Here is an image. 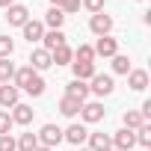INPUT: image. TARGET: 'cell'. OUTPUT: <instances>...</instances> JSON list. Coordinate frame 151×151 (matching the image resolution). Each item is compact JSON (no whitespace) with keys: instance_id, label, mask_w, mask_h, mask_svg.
Segmentation results:
<instances>
[{"instance_id":"cell-1","label":"cell","mask_w":151,"mask_h":151,"mask_svg":"<svg viewBox=\"0 0 151 151\" xmlns=\"http://www.w3.org/2000/svg\"><path fill=\"white\" fill-rule=\"evenodd\" d=\"M113 89H116L113 74H95V77L89 80V92H95L98 98H104V95H113Z\"/></svg>"},{"instance_id":"cell-2","label":"cell","mask_w":151,"mask_h":151,"mask_svg":"<svg viewBox=\"0 0 151 151\" xmlns=\"http://www.w3.org/2000/svg\"><path fill=\"white\" fill-rule=\"evenodd\" d=\"M36 139H39V145H45V148H56V145L62 142V130H59L56 124H42V130L36 133Z\"/></svg>"},{"instance_id":"cell-3","label":"cell","mask_w":151,"mask_h":151,"mask_svg":"<svg viewBox=\"0 0 151 151\" xmlns=\"http://www.w3.org/2000/svg\"><path fill=\"white\" fill-rule=\"evenodd\" d=\"M95 56H104V59H113L116 53H119V42L113 39V36H98V42H95Z\"/></svg>"},{"instance_id":"cell-4","label":"cell","mask_w":151,"mask_h":151,"mask_svg":"<svg viewBox=\"0 0 151 151\" xmlns=\"http://www.w3.org/2000/svg\"><path fill=\"white\" fill-rule=\"evenodd\" d=\"M104 116H107V110H104V104H98V101H89V104L80 107V119H83L86 124H98Z\"/></svg>"},{"instance_id":"cell-5","label":"cell","mask_w":151,"mask_h":151,"mask_svg":"<svg viewBox=\"0 0 151 151\" xmlns=\"http://www.w3.org/2000/svg\"><path fill=\"white\" fill-rule=\"evenodd\" d=\"M110 142H113L116 151H130V148L136 145V133L127 130V127H122V130H116V133L110 136Z\"/></svg>"},{"instance_id":"cell-6","label":"cell","mask_w":151,"mask_h":151,"mask_svg":"<svg viewBox=\"0 0 151 151\" xmlns=\"http://www.w3.org/2000/svg\"><path fill=\"white\" fill-rule=\"evenodd\" d=\"M89 30H92L95 36H110V33H113V18H110L107 12H98V15L89 18Z\"/></svg>"},{"instance_id":"cell-7","label":"cell","mask_w":151,"mask_h":151,"mask_svg":"<svg viewBox=\"0 0 151 151\" xmlns=\"http://www.w3.org/2000/svg\"><path fill=\"white\" fill-rule=\"evenodd\" d=\"M6 21H9V27H24V24L30 21V9L21 6V3H12V6L6 9Z\"/></svg>"},{"instance_id":"cell-8","label":"cell","mask_w":151,"mask_h":151,"mask_svg":"<svg viewBox=\"0 0 151 151\" xmlns=\"http://www.w3.org/2000/svg\"><path fill=\"white\" fill-rule=\"evenodd\" d=\"M65 45V33L62 30H47L45 36H42V47L47 50V53H53L56 47H62Z\"/></svg>"},{"instance_id":"cell-9","label":"cell","mask_w":151,"mask_h":151,"mask_svg":"<svg viewBox=\"0 0 151 151\" xmlns=\"http://www.w3.org/2000/svg\"><path fill=\"white\" fill-rule=\"evenodd\" d=\"M53 65V59H50V53L45 50V47H36L33 53H30V68L33 71H45V68H50Z\"/></svg>"},{"instance_id":"cell-10","label":"cell","mask_w":151,"mask_h":151,"mask_svg":"<svg viewBox=\"0 0 151 151\" xmlns=\"http://www.w3.org/2000/svg\"><path fill=\"white\" fill-rule=\"evenodd\" d=\"M18 98H21V92H18L12 83H0V107L12 110V107L18 104Z\"/></svg>"},{"instance_id":"cell-11","label":"cell","mask_w":151,"mask_h":151,"mask_svg":"<svg viewBox=\"0 0 151 151\" xmlns=\"http://www.w3.org/2000/svg\"><path fill=\"white\" fill-rule=\"evenodd\" d=\"M127 86H130L133 92H142V89L148 86V71H145V68H130V71H127Z\"/></svg>"},{"instance_id":"cell-12","label":"cell","mask_w":151,"mask_h":151,"mask_svg":"<svg viewBox=\"0 0 151 151\" xmlns=\"http://www.w3.org/2000/svg\"><path fill=\"white\" fill-rule=\"evenodd\" d=\"M86 136H89L86 124H71L68 130H62V139H65V142H71V145H83V142H86Z\"/></svg>"},{"instance_id":"cell-13","label":"cell","mask_w":151,"mask_h":151,"mask_svg":"<svg viewBox=\"0 0 151 151\" xmlns=\"http://www.w3.org/2000/svg\"><path fill=\"white\" fill-rule=\"evenodd\" d=\"M9 116H12V124H30V122H33V107L18 101V104L12 107V113H9Z\"/></svg>"},{"instance_id":"cell-14","label":"cell","mask_w":151,"mask_h":151,"mask_svg":"<svg viewBox=\"0 0 151 151\" xmlns=\"http://www.w3.org/2000/svg\"><path fill=\"white\" fill-rule=\"evenodd\" d=\"M21 30H24V39H27L30 45L42 42V36H45V24H42V21H27Z\"/></svg>"},{"instance_id":"cell-15","label":"cell","mask_w":151,"mask_h":151,"mask_svg":"<svg viewBox=\"0 0 151 151\" xmlns=\"http://www.w3.org/2000/svg\"><path fill=\"white\" fill-rule=\"evenodd\" d=\"M36 74H39V71H33L30 65H24V68H15V77H12V86H15L18 92H21V89H27V83H30V80L36 77Z\"/></svg>"},{"instance_id":"cell-16","label":"cell","mask_w":151,"mask_h":151,"mask_svg":"<svg viewBox=\"0 0 151 151\" xmlns=\"http://www.w3.org/2000/svg\"><path fill=\"white\" fill-rule=\"evenodd\" d=\"M65 95H71V98H77V101L86 104V98H89L92 92H89V83H83V80H71V83L65 86Z\"/></svg>"},{"instance_id":"cell-17","label":"cell","mask_w":151,"mask_h":151,"mask_svg":"<svg viewBox=\"0 0 151 151\" xmlns=\"http://www.w3.org/2000/svg\"><path fill=\"white\" fill-rule=\"evenodd\" d=\"M80 107H83V101L71 98V95H62V98H59V113H62V116H68V119L77 116V113H80Z\"/></svg>"},{"instance_id":"cell-18","label":"cell","mask_w":151,"mask_h":151,"mask_svg":"<svg viewBox=\"0 0 151 151\" xmlns=\"http://www.w3.org/2000/svg\"><path fill=\"white\" fill-rule=\"evenodd\" d=\"M71 68H74V80H83V83H86V80H92L95 74H98L92 62H71Z\"/></svg>"},{"instance_id":"cell-19","label":"cell","mask_w":151,"mask_h":151,"mask_svg":"<svg viewBox=\"0 0 151 151\" xmlns=\"http://www.w3.org/2000/svg\"><path fill=\"white\" fill-rule=\"evenodd\" d=\"M89 151H110L113 142H110V133H89Z\"/></svg>"},{"instance_id":"cell-20","label":"cell","mask_w":151,"mask_h":151,"mask_svg":"<svg viewBox=\"0 0 151 151\" xmlns=\"http://www.w3.org/2000/svg\"><path fill=\"white\" fill-rule=\"evenodd\" d=\"M42 24H45V27H50V30H62V24H65V15H62V9H56V6H50Z\"/></svg>"},{"instance_id":"cell-21","label":"cell","mask_w":151,"mask_h":151,"mask_svg":"<svg viewBox=\"0 0 151 151\" xmlns=\"http://www.w3.org/2000/svg\"><path fill=\"white\" fill-rule=\"evenodd\" d=\"M122 122H124V127H127V130H133V133H136V130L145 124V119H142V113H139V110H127Z\"/></svg>"},{"instance_id":"cell-22","label":"cell","mask_w":151,"mask_h":151,"mask_svg":"<svg viewBox=\"0 0 151 151\" xmlns=\"http://www.w3.org/2000/svg\"><path fill=\"white\" fill-rule=\"evenodd\" d=\"M50 59H53L56 65H71V59H74V50H71L68 45H62V47H56V50L50 53Z\"/></svg>"},{"instance_id":"cell-23","label":"cell","mask_w":151,"mask_h":151,"mask_svg":"<svg viewBox=\"0 0 151 151\" xmlns=\"http://www.w3.org/2000/svg\"><path fill=\"white\" fill-rule=\"evenodd\" d=\"M15 145H18V151H36L39 148V139H36V133H21L15 139Z\"/></svg>"},{"instance_id":"cell-24","label":"cell","mask_w":151,"mask_h":151,"mask_svg":"<svg viewBox=\"0 0 151 151\" xmlns=\"http://www.w3.org/2000/svg\"><path fill=\"white\" fill-rule=\"evenodd\" d=\"M45 86H47V83H45V77H42V74H36V77L27 83V89H24V92H27V95H33V98H39V95H45Z\"/></svg>"},{"instance_id":"cell-25","label":"cell","mask_w":151,"mask_h":151,"mask_svg":"<svg viewBox=\"0 0 151 151\" xmlns=\"http://www.w3.org/2000/svg\"><path fill=\"white\" fill-rule=\"evenodd\" d=\"M74 62H92V65H95V50H92V45H80L77 50H74Z\"/></svg>"},{"instance_id":"cell-26","label":"cell","mask_w":151,"mask_h":151,"mask_svg":"<svg viewBox=\"0 0 151 151\" xmlns=\"http://www.w3.org/2000/svg\"><path fill=\"white\" fill-rule=\"evenodd\" d=\"M15 77V65L9 59H0V83H12Z\"/></svg>"},{"instance_id":"cell-27","label":"cell","mask_w":151,"mask_h":151,"mask_svg":"<svg viewBox=\"0 0 151 151\" xmlns=\"http://www.w3.org/2000/svg\"><path fill=\"white\" fill-rule=\"evenodd\" d=\"M113 71H116V74H127V71H130V59H127L124 53H116V56H113Z\"/></svg>"},{"instance_id":"cell-28","label":"cell","mask_w":151,"mask_h":151,"mask_svg":"<svg viewBox=\"0 0 151 151\" xmlns=\"http://www.w3.org/2000/svg\"><path fill=\"white\" fill-rule=\"evenodd\" d=\"M136 142H139V145H142L145 151L151 148V124H148V122H145V124H142V127L136 130Z\"/></svg>"},{"instance_id":"cell-29","label":"cell","mask_w":151,"mask_h":151,"mask_svg":"<svg viewBox=\"0 0 151 151\" xmlns=\"http://www.w3.org/2000/svg\"><path fill=\"white\" fill-rule=\"evenodd\" d=\"M15 53V42L9 36H0V59H9Z\"/></svg>"},{"instance_id":"cell-30","label":"cell","mask_w":151,"mask_h":151,"mask_svg":"<svg viewBox=\"0 0 151 151\" xmlns=\"http://www.w3.org/2000/svg\"><path fill=\"white\" fill-rule=\"evenodd\" d=\"M12 130V116H9V110H0V136H6Z\"/></svg>"},{"instance_id":"cell-31","label":"cell","mask_w":151,"mask_h":151,"mask_svg":"<svg viewBox=\"0 0 151 151\" xmlns=\"http://www.w3.org/2000/svg\"><path fill=\"white\" fill-rule=\"evenodd\" d=\"M59 9H62V15L68 18V15H74V12L80 9V0H62V6H59Z\"/></svg>"},{"instance_id":"cell-32","label":"cell","mask_w":151,"mask_h":151,"mask_svg":"<svg viewBox=\"0 0 151 151\" xmlns=\"http://www.w3.org/2000/svg\"><path fill=\"white\" fill-rule=\"evenodd\" d=\"M80 6H86L92 15H98V12H104V0H80Z\"/></svg>"},{"instance_id":"cell-33","label":"cell","mask_w":151,"mask_h":151,"mask_svg":"<svg viewBox=\"0 0 151 151\" xmlns=\"http://www.w3.org/2000/svg\"><path fill=\"white\" fill-rule=\"evenodd\" d=\"M0 151H18V145H15V139L6 133V136H0Z\"/></svg>"},{"instance_id":"cell-34","label":"cell","mask_w":151,"mask_h":151,"mask_svg":"<svg viewBox=\"0 0 151 151\" xmlns=\"http://www.w3.org/2000/svg\"><path fill=\"white\" fill-rule=\"evenodd\" d=\"M139 113H142V119H145V122H148V119H151V101H145V104H142V110H139Z\"/></svg>"},{"instance_id":"cell-35","label":"cell","mask_w":151,"mask_h":151,"mask_svg":"<svg viewBox=\"0 0 151 151\" xmlns=\"http://www.w3.org/2000/svg\"><path fill=\"white\" fill-rule=\"evenodd\" d=\"M12 3H15V0H0V6H3V9H9Z\"/></svg>"},{"instance_id":"cell-36","label":"cell","mask_w":151,"mask_h":151,"mask_svg":"<svg viewBox=\"0 0 151 151\" xmlns=\"http://www.w3.org/2000/svg\"><path fill=\"white\" fill-rule=\"evenodd\" d=\"M50 6H56V9H59V6H62V0H50Z\"/></svg>"},{"instance_id":"cell-37","label":"cell","mask_w":151,"mask_h":151,"mask_svg":"<svg viewBox=\"0 0 151 151\" xmlns=\"http://www.w3.org/2000/svg\"><path fill=\"white\" fill-rule=\"evenodd\" d=\"M36 151H53V148H45V145H39V148H36Z\"/></svg>"},{"instance_id":"cell-38","label":"cell","mask_w":151,"mask_h":151,"mask_svg":"<svg viewBox=\"0 0 151 151\" xmlns=\"http://www.w3.org/2000/svg\"><path fill=\"white\" fill-rule=\"evenodd\" d=\"M80 151H89V148H80Z\"/></svg>"},{"instance_id":"cell-39","label":"cell","mask_w":151,"mask_h":151,"mask_svg":"<svg viewBox=\"0 0 151 151\" xmlns=\"http://www.w3.org/2000/svg\"><path fill=\"white\" fill-rule=\"evenodd\" d=\"M110 151H116V148H110Z\"/></svg>"}]
</instances>
